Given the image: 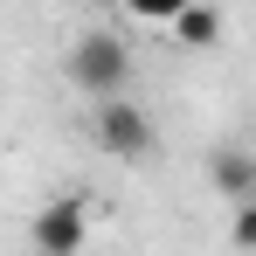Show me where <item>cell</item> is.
Wrapping results in <instances>:
<instances>
[{
	"instance_id": "1",
	"label": "cell",
	"mask_w": 256,
	"mask_h": 256,
	"mask_svg": "<svg viewBox=\"0 0 256 256\" xmlns=\"http://www.w3.org/2000/svg\"><path fill=\"white\" fill-rule=\"evenodd\" d=\"M90 138H97V152H104V160H125V166H146V160L160 152L152 118H146L138 104H125V97L90 104Z\"/></svg>"
},
{
	"instance_id": "2",
	"label": "cell",
	"mask_w": 256,
	"mask_h": 256,
	"mask_svg": "<svg viewBox=\"0 0 256 256\" xmlns=\"http://www.w3.org/2000/svg\"><path fill=\"white\" fill-rule=\"evenodd\" d=\"M125 76H132V48L118 42V35H76V48H70V84L84 90L90 104L125 97Z\"/></svg>"
},
{
	"instance_id": "3",
	"label": "cell",
	"mask_w": 256,
	"mask_h": 256,
	"mask_svg": "<svg viewBox=\"0 0 256 256\" xmlns=\"http://www.w3.org/2000/svg\"><path fill=\"white\" fill-rule=\"evenodd\" d=\"M90 201L84 194H62V201H48L42 214H35V256H84V242H90Z\"/></svg>"
},
{
	"instance_id": "4",
	"label": "cell",
	"mask_w": 256,
	"mask_h": 256,
	"mask_svg": "<svg viewBox=\"0 0 256 256\" xmlns=\"http://www.w3.org/2000/svg\"><path fill=\"white\" fill-rule=\"evenodd\" d=\"M208 187L228 201V208L256 201V152H242V146H222V152H208Z\"/></svg>"
},
{
	"instance_id": "5",
	"label": "cell",
	"mask_w": 256,
	"mask_h": 256,
	"mask_svg": "<svg viewBox=\"0 0 256 256\" xmlns=\"http://www.w3.org/2000/svg\"><path fill=\"white\" fill-rule=\"evenodd\" d=\"M166 28H173V42H180V48H214V42H222V14H214V0L180 7Z\"/></svg>"
},
{
	"instance_id": "6",
	"label": "cell",
	"mask_w": 256,
	"mask_h": 256,
	"mask_svg": "<svg viewBox=\"0 0 256 256\" xmlns=\"http://www.w3.org/2000/svg\"><path fill=\"white\" fill-rule=\"evenodd\" d=\"M228 242L256 256V201H242V208H236V222H228Z\"/></svg>"
},
{
	"instance_id": "7",
	"label": "cell",
	"mask_w": 256,
	"mask_h": 256,
	"mask_svg": "<svg viewBox=\"0 0 256 256\" xmlns=\"http://www.w3.org/2000/svg\"><path fill=\"white\" fill-rule=\"evenodd\" d=\"M132 14H138V21H173V14H180V7H194V0H125Z\"/></svg>"
},
{
	"instance_id": "8",
	"label": "cell",
	"mask_w": 256,
	"mask_h": 256,
	"mask_svg": "<svg viewBox=\"0 0 256 256\" xmlns=\"http://www.w3.org/2000/svg\"><path fill=\"white\" fill-rule=\"evenodd\" d=\"M97 7H125V0H97Z\"/></svg>"
}]
</instances>
